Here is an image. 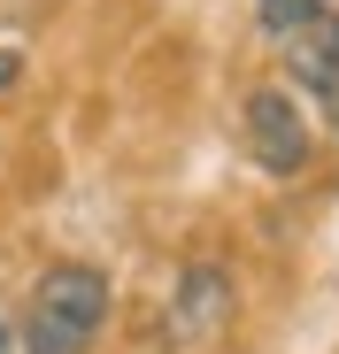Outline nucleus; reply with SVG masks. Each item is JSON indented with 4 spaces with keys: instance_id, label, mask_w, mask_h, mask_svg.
I'll return each mask as SVG.
<instances>
[{
    "instance_id": "1",
    "label": "nucleus",
    "mask_w": 339,
    "mask_h": 354,
    "mask_svg": "<svg viewBox=\"0 0 339 354\" xmlns=\"http://www.w3.org/2000/svg\"><path fill=\"white\" fill-rule=\"evenodd\" d=\"M108 324V277L93 262H54L31 285V308H24V354H93Z\"/></svg>"
},
{
    "instance_id": "2",
    "label": "nucleus",
    "mask_w": 339,
    "mask_h": 354,
    "mask_svg": "<svg viewBox=\"0 0 339 354\" xmlns=\"http://www.w3.org/2000/svg\"><path fill=\"white\" fill-rule=\"evenodd\" d=\"M239 124H247V154L270 177H301L309 169V115L293 108L286 85H255L247 108H239Z\"/></svg>"
},
{
    "instance_id": "3",
    "label": "nucleus",
    "mask_w": 339,
    "mask_h": 354,
    "mask_svg": "<svg viewBox=\"0 0 339 354\" xmlns=\"http://www.w3.org/2000/svg\"><path fill=\"white\" fill-rule=\"evenodd\" d=\"M223 316H232V270L223 262H193L178 277V301H170V331H178L185 346H201Z\"/></svg>"
},
{
    "instance_id": "4",
    "label": "nucleus",
    "mask_w": 339,
    "mask_h": 354,
    "mask_svg": "<svg viewBox=\"0 0 339 354\" xmlns=\"http://www.w3.org/2000/svg\"><path fill=\"white\" fill-rule=\"evenodd\" d=\"M286 70H293V85H309L324 100V115L339 124V16H316L301 39H286Z\"/></svg>"
},
{
    "instance_id": "5",
    "label": "nucleus",
    "mask_w": 339,
    "mask_h": 354,
    "mask_svg": "<svg viewBox=\"0 0 339 354\" xmlns=\"http://www.w3.org/2000/svg\"><path fill=\"white\" fill-rule=\"evenodd\" d=\"M316 16H331V0H255V31H262V39H277V46L301 39Z\"/></svg>"
},
{
    "instance_id": "6",
    "label": "nucleus",
    "mask_w": 339,
    "mask_h": 354,
    "mask_svg": "<svg viewBox=\"0 0 339 354\" xmlns=\"http://www.w3.org/2000/svg\"><path fill=\"white\" fill-rule=\"evenodd\" d=\"M0 354H24V316L0 308Z\"/></svg>"
},
{
    "instance_id": "7",
    "label": "nucleus",
    "mask_w": 339,
    "mask_h": 354,
    "mask_svg": "<svg viewBox=\"0 0 339 354\" xmlns=\"http://www.w3.org/2000/svg\"><path fill=\"white\" fill-rule=\"evenodd\" d=\"M16 70H24V62H16V46H0V93L16 85Z\"/></svg>"
}]
</instances>
